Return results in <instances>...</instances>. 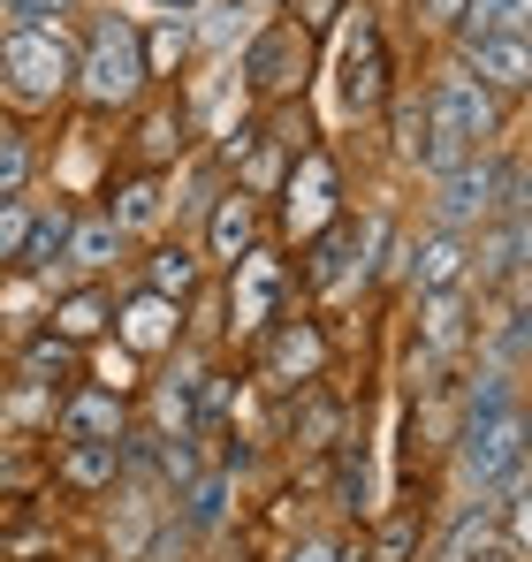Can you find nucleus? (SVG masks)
Listing matches in <instances>:
<instances>
[{
    "label": "nucleus",
    "instance_id": "obj_33",
    "mask_svg": "<svg viewBox=\"0 0 532 562\" xmlns=\"http://www.w3.org/2000/svg\"><path fill=\"white\" fill-rule=\"evenodd\" d=\"M77 0H0V23H62Z\"/></svg>",
    "mask_w": 532,
    "mask_h": 562
},
{
    "label": "nucleus",
    "instance_id": "obj_17",
    "mask_svg": "<svg viewBox=\"0 0 532 562\" xmlns=\"http://www.w3.org/2000/svg\"><path fill=\"white\" fill-rule=\"evenodd\" d=\"M168 190H176L168 176H153V168H130L122 183H107V205H99V213H107L122 236H153V228L168 221Z\"/></svg>",
    "mask_w": 532,
    "mask_h": 562
},
{
    "label": "nucleus",
    "instance_id": "obj_16",
    "mask_svg": "<svg viewBox=\"0 0 532 562\" xmlns=\"http://www.w3.org/2000/svg\"><path fill=\"white\" fill-rule=\"evenodd\" d=\"M297 281H304L312 296L357 289V221H351V213H343V221H328V228L304 244V267H297Z\"/></svg>",
    "mask_w": 532,
    "mask_h": 562
},
{
    "label": "nucleus",
    "instance_id": "obj_13",
    "mask_svg": "<svg viewBox=\"0 0 532 562\" xmlns=\"http://www.w3.org/2000/svg\"><path fill=\"white\" fill-rule=\"evenodd\" d=\"M114 342H122L130 358H168L182 342V304L153 296V289L122 296V304H114Z\"/></svg>",
    "mask_w": 532,
    "mask_h": 562
},
{
    "label": "nucleus",
    "instance_id": "obj_31",
    "mask_svg": "<svg viewBox=\"0 0 532 562\" xmlns=\"http://www.w3.org/2000/svg\"><path fill=\"white\" fill-rule=\"evenodd\" d=\"M31 221H38L31 198H0V274H15V259H23V244H31Z\"/></svg>",
    "mask_w": 532,
    "mask_h": 562
},
{
    "label": "nucleus",
    "instance_id": "obj_1",
    "mask_svg": "<svg viewBox=\"0 0 532 562\" xmlns=\"http://www.w3.org/2000/svg\"><path fill=\"white\" fill-rule=\"evenodd\" d=\"M495 137H502V99L487 92L464 61H448L442 77L419 92V137H411V160H419L426 176H442V168L472 160V153H495Z\"/></svg>",
    "mask_w": 532,
    "mask_h": 562
},
{
    "label": "nucleus",
    "instance_id": "obj_34",
    "mask_svg": "<svg viewBox=\"0 0 532 562\" xmlns=\"http://www.w3.org/2000/svg\"><path fill=\"white\" fill-rule=\"evenodd\" d=\"M289 23L297 31H328V23H343V0H289Z\"/></svg>",
    "mask_w": 532,
    "mask_h": 562
},
{
    "label": "nucleus",
    "instance_id": "obj_36",
    "mask_svg": "<svg viewBox=\"0 0 532 562\" xmlns=\"http://www.w3.org/2000/svg\"><path fill=\"white\" fill-rule=\"evenodd\" d=\"M419 8H426V23H442V31L464 15V0H419Z\"/></svg>",
    "mask_w": 532,
    "mask_h": 562
},
{
    "label": "nucleus",
    "instance_id": "obj_26",
    "mask_svg": "<svg viewBox=\"0 0 532 562\" xmlns=\"http://www.w3.org/2000/svg\"><path fill=\"white\" fill-rule=\"evenodd\" d=\"M62 486H77V494H114V486H122V449H114V441H62Z\"/></svg>",
    "mask_w": 532,
    "mask_h": 562
},
{
    "label": "nucleus",
    "instance_id": "obj_37",
    "mask_svg": "<svg viewBox=\"0 0 532 562\" xmlns=\"http://www.w3.org/2000/svg\"><path fill=\"white\" fill-rule=\"evenodd\" d=\"M145 8H160V15H182V23H198V8H206V0H145Z\"/></svg>",
    "mask_w": 532,
    "mask_h": 562
},
{
    "label": "nucleus",
    "instance_id": "obj_9",
    "mask_svg": "<svg viewBox=\"0 0 532 562\" xmlns=\"http://www.w3.org/2000/svg\"><path fill=\"white\" fill-rule=\"evenodd\" d=\"M259 380H266V387H281V395H297V387L328 380V335H320L304 312L274 319V327L259 335Z\"/></svg>",
    "mask_w": 532,
    "mask_h": 562
},
{
    "label": "nucleus",
    "instance_id": "obj_8",
    "mask_svg": "<svg viewBox=\"0 0 532 562\" xmlns=\"http://www.w3.org/2000/svg\"><path fill=\"white\" fill-rule=\"evenodd\" d=\"M495 190H502V160L495 153H472V160H456L434 176V228H456V236H472V228H487L495 221Z\"/></svg>",
    "mask_w": 532,
    "mask_h": 562
},
{
    "label": "nucleus",
    "instance_id": "obj_14",
    "mask_svg": "<svg viewBox=\"0 0 532 562\" xmlns=\"http://www.w3.org/2000/svg\"><path fill=\"white\" fill-rule=\"evenodd\" d=\"M403 281H411V296H426V289H464V281H472V236H456V228L411 236Z\"/></svg>",
    "mask_w": 532,
    "mask_h": 562
},
{
    "label": "nucleus",
    "instance_id": "obj_4",
    "mask_svg": "<svg viewBox=\"0 0 532 562\" xmlns=\"http://www.w3.org/2000/svg\"><path fill=\"white\" fill-rule=\"evenodd\" d=\"M456 471L472 494H495L525 471V403H502V411H479L456 426Z\"/></svg>",
    "mask_w": 532,
    "mask_h": 562
},
{
    "label": "nucleus",
    "instance_id": "obj_11",
    "mask_svg": "<svg viewBox=\"0 0 532 562\" xmlns=\"http://www.w3.org/2000/svg\"><path fill=\"white\" fill-rule=\"evenodd\" d=\"M266 244V205L252 198V190H221L213 198V213H206V244H198V259L206 267H236V259H252Z\"/></svg>",
    "mask_w": 532,
    "mask_h": 562
},
{
    "label": "nucleus",
    "instance_id": "obj_30",
    "mask_svg": "<svg viewBox=\"0 0 532 562\" xmlns=\"http://www.w3.org/2000/svg\"><path fill=\"white\" fill-rule=\"evenodd\" d=\"M31 168H38V145L23 137V122H8V114H0V198H23Z\"/></svg>",
    "mask_w": 532,
    "mask_h": 562
},
{
    "label": "nucleus",
    "instance_id": "obj_12",
    "mask_svg": "<svg viewBox=\"0 0 532 562\" xmlns=\"http://www.w3.org/2000/svg\"><path fill=\"white\" fill-rule=\"evenodd\" d=\"M472 296L464 289H426L419 296V312H411V335H419V366L411 373H434V366H448L464 342H472Z\"/></svg>",
    "mask_w": 532,
    "mask_h": 562
},
{
    "label": "nucleus",
    "instance_id": "obj_23",
    "mask_svg": "<svg viewBox=\"0 0 532 562\" xmlns=\"http://www.w3.org/2000/svg\"><path fill=\"white\" fill-rule=\"evenodd\" d=\"M15 373H23V387H46V395H69L77 380H85V350L77 342H62L54 327H38L23 350H15Z\"/></svg>",
    "mask_w": 532,
    "mask_h": 562
},
{
    "label": "nucleus",
    "instance_id": "obj_29",
    "mask_svg": "<svg viewBox=\"0 0 532 562\" xmlns=\"http://www.w3.org/2000/svg\"><path fill=\"white\" fill-rule=\"evenodd\" d=\"M229 517V471H198L190 486H182V525L190 532H213Z\"/></svg>",
    "mask_w": 532,
    "mask_h": 562
},
{
    "label": "nucleus",
    "instance_id": "obj_15",
    "mask_svg": "<svg viewBox=\"0 0 532 562\" xmlns=\"http://www.w3.org/2000/svg\"><path fill=\"white\" fill-rule=\"evenodd\" d=\"M54 434L62 441H122L130 434V395H114V387H69L54 403Z\"/></svg>",
    "mask_w": 532,
    "mask_h": 562
},
{
    "label": "nucleus",
    "instance_id": "obj_3",
    "mask_svg": "<svg viewBox=\"0 0 532 562\" xmlns=\"http://www.w3.org/2000/svg\"><path fill=\"white\" fill-rule=\"evenodd\" d=\"M145 92L153 85H145V54H137V23L130 15H99L91 38L77 46V92L69 99H85V114H122Z\"/></svg>",
    "mask_w": 532,
    "mask_h": 562
},
{
    "label": "nucleus",
    "instance_id": "obj_35",
    "mask_svg": "<svg viewBox=\"0 0 532 562\" xmlns=\"http://www.w3.org/2000/svg\"><path fill=\"white\" fill-rule=\"evenodd\" d=\"M479 8H487L495 31H525V23H532V0H479Z\"/></svg>",
    "mask_w": 532,
    "mask_h": 562
},
{
    "label": "nucleus",
    "instance_id": "obj_18",
    "mask_svg": "<svg viewBox=\"0 0 532 562\" xmlns=\"http://www.w3.org/2000/svg\"><path fill=\"white\" fill-rule=\"evenodd\" d=\"M464 69L487 85L495 99H518L532 85V46H525V31H487L472 54H464Z\"/></svg>",
    "mask_w": 532,
    "mask_h": 562
},
{
    "label": "nucleus",
    "instance_id": "obj_20",
    "mask_svg": "<svg viewBox=\"0 0 532 562\" xmlns=\"http://www.w3.org/2000/svg\"><path fill=\"white\" fill-rule=\"evenodd\" d=\"M472 267L479 281H502L510 296H525V213H495L472 244Z\"/></svg>",
    "mask_w": 532,
    "mask_h": 562
},
{
    "label": "nucleus",
    "instance_id": "obj_10",
    "mask_svg": "<svg viewBox=\"0 0 532 562\" xmlns=\"http://www.w3.org/2000/svg\"><path fill=\"white\" fill-rule=\"evenodd\" d=\"M289 289H297V274L281 267V251H252V259H236L229 267V296H236V327L244 335H266L274 319H289L297 304H289Z\"/></svg>",
    "mask_w": 532,
    "mask_h": 562
},
{
    "label": "nucleus",
    "instance_id": "obj_2",
    "mask_svg": "<svg viewBox=\"0 0 532 562\" xmlns=\"http://www.w3.org/2000/svg\"><path fill=\"white\" fill-rule=\"evenodd\" d=\"M0 92L15 106H62L77 92V46L62 23H8L0 31Z\"/></svg>",
    "mask_w": 532,
    "mask_h": 562
},
{
    "label": "nucleus",
    "instance_id": "obj_22",
    "mask_svg": "<svg viewBox=\"0 0 532 562\" xmlns=\"http://www.w3.org/2000/svg\"><path fill=\"white\" fill-rule=\"evenodd\" d=\"M182 153H190V114H182L176 99L145 106V122H137V137H130V168H153V176H168Z\"/></svg>",
    "mask_w": 532,
    "mask_h": 562
},
{
    "label": "nucleus",
    "instance_id": "obj_25",
    "mask_svg": "<svg viewBox=\"0 0 532 562\" xmlns=\"http://www.w3.org/2000/svg\"><path fill=\"white\" fill-rule=\"evenodd\" d=\"M289 441H297L304 457H320V449H335V441H343V403H335V395H320V380H312V387H297Z\"/></svg>",
    "mask_w": 532,
    "mask_h": 562
},
{
    "label": "nucleus",
    "instance_id": "obj_6",
    "mask_svg": "<svg viewBox=\"0 0 532 562\" xmlns=\"http://www.w3.org/2000/svg\"><path fill=\"white\" fill-rule=\"evenodd\" d=\"M304 77H312V31H297L289 15H274L259 38L244 46V92L259 106H289L304 99Z\"/></svg>",
    "mask_w": 532,
    "mask_h": 562
},
{
    "label": "nucleus",
    "instance_id": "obj_32",
    "mask_svg": "<svg viewBox=\"0 0 532 562\" xmlns=\"http://www.w3.org/2000/svg\"><path fill=\"white\" fill-rule=\"evenodd\" d=\"M495 373H518L525 366V296H510V312H502V327H495Z\"/></svg>",
    "mask_w": 532,
    "mask_h": 562
},
{
    "label": "nucleus",
    "instance_id": "obj_19",
    "mask_svg": "<svg viewBox=\"0 0 532 562\" xmlns=\"http://www.w3.org/2000/svg\"><path fill=\"white\" fill-rule=\"evenodd\" d=\"M122 251H130V236H122L107 213H77V221H69V244H62V274L99 281V274L122 267Z\"/></svg>",
    "mask_w": 532,
    "mask_h": 562
},
{
    "label": "nucleus",
    "instance_id": "obj_28",
    "mask_svg": "<svg viewBox=\"0 0 532 562\" xmlns=\"http://www.w3.org/2000/svg\"><path fill=\"white\" fill-rule=\"evenodd\" d=\"M419 532H426V517H419V509L380 517V525H373V540H365V562H411V555H419Z\"/></svg>",
    "mask_w": 532,
    "mask_h": 562
},
{
    "label": "nucleus",
    "instance_id": "obj_7",
    "mask_svg": "<svg viewBox=\"0 0 532 562\" xmlns=\"http://www.w3.org/2000/svg\"><path fill=\"white\" fill-rule=\"evenodd\" d=\"M388 99H396V61H388V38H380V23L357 8L351 38H343V69H335V106H343L351 122H373Z\"/></svg>",
    "mask_w": 532,
    "mask_h": 562
},
{
    "label": "nucleus",
    "instance_id": "obj_21",
    "mask_svg": "<svg viewBox=\"0 0 532 562\" xmlns=\"http://www.w3.org/2000/svg\"><path fill=\"white\" fill-rule=\"evenodd\" d=\"M198 281H206V259H198V244H182V236H160V244L137 259V289H153V296H168V304H190Z\"/></svg>",
    "mask_w": 532,
    "mask_h": 562
},
{
    "label": "nucleus",
    "instance_id": "obj_24",
    "mask_svg": "<svg viewBox=\"0 0 532 562\" xmlns=\"http://www.w3.org/2000/svg\"><path fill=\"white\" fill-rule=\"evenodd\" d=\"M46 327H54L62 342H77V350H91L99 335H114V296H107L99 281H77V289H62V296H54Z\"/></svg>",
    "mask_w": 532,
    "mask_h": 562
},
{
    "label": "nucleus",
    "instance_id": "obj_5",
    "mask_svg": "<svg viewBox=\"0 0 532 562\" xmlns=\"http://www.w3.org/2000/svg\"><path fill=\"white\" fill-rule=\"evenodd\" d=\"M274 198H281V236L312 244L328 221H343V168H335V153L328 145H304L289 160V176H281Z\"/></svg>",
    "mask_w": 532,
    "mask_h": 562
},
{
    "label": "nucleus",
    "instance_id": "obj_38",
    "mask_svg": "<svg viewBox=\"0 0 532 562\" xmlns=\"http://www.w3.org/2000/svg\"><path fill=\"white\" fill-rule=\"evenodd\" d=\"M289 562H335V540H304V548H297Z\"/></svg>",
    "mask_w": 532,
    "mask_h": 562
},
{
    "label": "nucleus",
    "instance_id": "obj_40",
    "mask_svg": "<svg viewBox=\"0 0 532 562\" xmlns=\"http://www.w3.org/2000/svg\"><path fill=\"white\" fill-rule=\"evenodd\" d=\"M0 31H8V23H0Z\"/></svg>",
    "mask_w": 532,
    "mask_h": 562
},
{
    "label": "nucleus",
    "instance_id": "obj_27",
    "mask_svg": "<svg viewBox=\"0 0 532 562\" xmlns=\"http://www.w3.org/2000/svg\"><path fill=\"white\" fill-rule=\"evenodd\" d=\"M190 38H198V23H182V15H153V23H137V54H145V85H160V77H176L182 54H190Z\"/></svg>",
    "mask_w": 532,
    "mask_h": 562
},
{
    "label": "nucleus",
    "instance_id": "obj_39",
    "mask_svg": "<svg viewBox=\"0 0 532 562\" xmlns=\"http://www.w3.org/2000/svg\"><path fill=\"white\" fill-rule=\"evenodd\" d=\"M38 562H62V555H38Z\"/></svg>",
    "mask_w": 532,
    "mask_h": 562
}]
</instances>
